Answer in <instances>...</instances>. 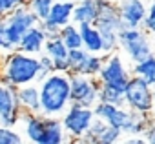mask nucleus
Masks as SVG:
<instances>
[{
    "mask_svg": "<svg viewBox=\"0 0 155 144\" xmlns=\"http://www.w3.org/2000/svg\"><path fill=\"white\" fill-rule=\"evenodd\" d=\"M40 113L46 117H60L71 106V79L69 73L53 71L38 82Z\"/></svg>",
    "mask_w": 155,
    "mask_h": 144,
    "instance_id": "f257e3e1",
    "label": "nucleus"
},
{
    "mask_svg": "<svg viewBox=\"0 0 155 144\" xmlns=\"http://www.w3.org/2000/svg\"><path fill=\"white\" fill-rule=\"evenodd\" d=\"M0 71H2V82L20 88L40 79V60L37 55L15 49L6 53L0 60Z\"/></svg>",
    "mask_w": 155,
    "mask_h": 144,
    "instance_id": "f03ea898",
    "label": "nucleus"
},
{
    "mask_svg": "<svg viewBox=\"0 0 155 144\" xmlns=\"http://www.w3.org/2000/svg\"><path fill=\"white\" fill-rule=\"evenodd\" d=\"M20 120H24V133L29 142L35 144H62L66 142V129L58 117H46L42 113L22 111Z\"/></svg>",
    "mask_w": 155,
    "mask_h": 144,
    "instance_id": "7ed1b4c3",
    "label": "nucleus"
},
{
    "mask_svg": "<svg viewBox=\"0 0 155 144\" xmlns=\"http://www.w3.org/2000/svg\"><path fill=\"white\" fill-rule=\"evenodd\" d=\"M153 86H150L142 77L131 75V79L126 84V106L130 110L140 111L150 115L153 111Z\"/></svg>",
    "mask_w": 155,
    "mask_h": 144,
    "instance_id": "20e7f679",
    "label": "nucleus"
},
{
    "mask_svg": "<svg viewBox=\"0 0 155 144\" xmlns=\"http://www.w3.org/2000/svg\"><path fill=\"white\" fill-rule=\"evenodd\" d=\"M93 119H95V110L93 108H86V106L71 102V106L62 115V124H64V129L69 137L81 140L88 133Z\"/></svg>",
    "mask_w": 155,
    "mask_h": 144,
    "instance_id": "39448f33",
    "label": "nucleus"
},
{
    "mask_svg": "<svg viewBox=\"0 0 155 144\" xmlns=\"http://www.w3.org/2000/svg\"><path fill=\"white\" fill-rule=\"evenodd\" d=\"M119 42H120V47L126 51V55L133 62H140L151 55V46L148 42L144 28H126L124 26L119 31Z\"/></svg>",
    "mask_w": 155,
    "mask_h": 144,
    "instance_id": "423d86ee",
    "label": "nucleus"
},
{
    "mask_svg": "<svg viewBox=\"0 0 155 144\" xmlns=\"http://www.w3.org/2000/svg\"><path fill=\"white\" fill-rule=\"evenodd\" d=\"M71 79V102L86 108H95L99 102L101 80L97 77H88L81 73H69Z\"/></svg>",
    "mask_w": 155,
    "mask_h": 144,
    "instance_id": "0eeeda50",
    "label": "nucleus"
},
{
    "mask_svg": "<svg viewBox=\"0 0 155 144\" xmlns=\"http://www.w3.org/2000/svg\"><path fill=\"white\" fill-rule=\"evenodd\" d=\"M40 20L38 17L28 8V4H20L15 11L6 17V37L13 46H18L20 38L26 35L28 29L37 26Z\"/></svg>",
    "mask_w": 155,
    "mask_h": 144,
    "instance_id": "6e6552de",
    "label": "nucleus"
},
{
    "mask_svg": "<svg viewBox=\"0 0 155 144\" xmlns=\"http://www.w3.org/2000/svg\"><path fill=\"white\" fill-rule=\"evenodd\" d=\"M22 108L18 102L17 88L0 80V124L2 126H17L20 122Z\"/></svg>",
    "mask_w": 155,
    "mask_h": 144,
    "instance_id": "1a4fd4ad",
    "label": "nucleus"
},
{
    "mask_svg": "<svg viewBox=\"0 0 155 144\" xmlns=\"http://www.w3.org/2000/svg\"><path fill=\"white\" fill-rule=\"evenodd\" d=\"M101 80V84H110V86H117V88H126L128 80L131 79L130 71L126 69L122 58L119 57V53H110L106 55L104 66L101 69V73L97 77Z\"/></svg>",
    "mask_w": 155,
    "mask_h": 144,
    "instance_id": "9d476101",
    "label": "nucleus"
},
{
    "mask_svg": "<svg viewBox=\"0 0 155 144\" xmlns=\"http://www.w3.org/2000/svg\"><path fill=\"white\" fill-rule=\"evenodd\" d=\"M99 2V15L95 20V26L102 31V29H111V31H120L124 28L120 11H119V4H113L110 0H97Z\"/></svg>",
    "mask_w": 155,
    "mask_h": 144,
    "instance_id": "9b49d317",
    "label": "nucleus"
},
{
    "mask_svg": "<svg viewBox=\"0 0 155 144\" xmlns=\"http://www.w3.org/2000/svg\"><path fill=\"white\" fill-rule=\"evenodd\" d=\"M95 115L104 119L108 124L124 129V126L131 119V110L128 106H119V104H110V102H97L95 104Z\"/></svg>",
    "mask_w": 155,
    "mask_h": 144,
    "instance_id": "f8f14e48",
    "label": "nucleus"
},
{
    "mask_svg": "<svg viewBox=\"0 0 155 144\" xmlns=\"http://www.w3.org/2000/svg\"><path fill=\"white\" fill-rule=\"evenodd\" d=\"M119 11L126 28H142L148 8L144 4V0H120Z\"/></svg>",
    "mask_w": 155,
    "mask_h": 144,
    "instance_id": "ddd939ff",
    "label": "nucleus"
},
{
    "mask_svg": "<svg viewBox=\"0 0 155 144\" xmlns=\"http://www.w3.org/2000/svg\"><path fill=\"white\" fill-rule=\"evenodd\" d=\"M46 40H48L46 31L40 28V24H37V26H33L31 29L26 31V35L20 38L17 49H20L24 53H29V55H40L44 51Z\"/></svg>",
    "mask_w": 155,
    "mask_h": 144,
    "instance_id": "4468645a",
    "label": "nucleus"
},
{
    "mask_svg": "<svg viewBox=\"0 0 155 144\" xmlns=\"http://www.w3.org/2000/svg\"><path fill=\"white\" fill-rule=\"evenodd\" d=\"M17 95H18V102H20L22 111L40 113V110H42V106H40V88L35 86V82L17 88Z\"/></svg>",
    "mask_w": 155,
    "mask_h": 144,
    "instance_id": "2eb2a0df",
    "label": "nucleus"
},
{
    "mask_svg": "<svg viewBox=\"0 0 155 144\" xmlns=\"http://www.w3.org/2000/svg\"><path fill=\"white\" fill-rule=\"evenodd\" d=\"M81 35H82V47H86L90 53L104 55V40L102 33L95 24H79Z\"/></svg>",
    "mask_w": 155,
    "mask_h": 144,
    "instance_id": "dca6fc26",
    "label": "nucleus"
},
{
    "mask_svg": "<svg viewBox=\"0 0 155 144\" xmlns=\"http://www.w3.org/2000/svg\"><path fill=\"white\" fill-rule=\"evenodd\" d=\"M97 15H99L97 0H79L73 9V22L75 24H95Z\"/></svg>",
    "mask_w": 155,
    "mask_h": 144,
    "instance_id": "f3484780",
    "label": "nucleus"
},
{
    "mask_svg": "<svg viewBox=\"0 0 155 144\" xmlns=\"http://www.w3.org/2000/svg\"><path fill=\"white\" fill-rule=\"evenodd\" d=\"M77 2H64V0H55V4L48 15L46 20H49L51 24L62 28L69 22H73V9H75Z\"/></svg>",
    "mask_w": 155,
    "mask_h": 144,
    "instance_id": "a211bd4d",
    "label": "nucleus"
},
{
    "mask_svg": "<svg viewBox=\"0 0 155 144\" xmlns=\"http://www.w3.org/2000/svg\"><path fill=\"white\" fill-rule=\"evenodd\" d=\"M104 60H106V55H99V53H90L88 58L77 67L73 73H81V75H88V77H99L101 69L104 66Z\"/></svg>",
    "mask_w": 155,
    "mask_h": 144,
    "instance_id": "6ab92c4d",
    "label": "nucleus"
},
{
    "mask_svg": "<svg viewBox=\"0 0 155 144\" xmlns=\"http://www.w3.org/2000/svg\"><path fill=\"white\" fill-rule=\"evenodd\" d=\"M131 75H139L142 77L150 86L155 88V55L151 53L150 57H146L140 62H135L133 69H131Z\"/></svg>",
    "mask_w": 155,
    "mask_h": 144,
    "instance_id": "aec40b11",
    "label": "nucleus"
},
{
    "mask_svg": "<svg viewBox=\"0 0 155 144\" xmlns=\"http://www.w3.org/2000/svg\"><path fill=\"white\" fill-rule=\"evenodd\" d=\"M126 88H117V86H110V84H101L99 90V102H110V104H119V106H126Z\"/></svg>",
    "mask_w": 155,
    "mask_h": 144,
    "instance_id": "412c9836",
    "label": "nucleus"
},
{
    "mask_svg": "<svg viewBox=\"0 0 155 144\" xmlns=\"http://www.w3.org/2000/svg\"><path fill=\"white\" fill-rule=\"evenodd\" d=\"M60 38L64 40V44L68 46V49L82 47L81 28H79V24H75V22H69V24H66V26L60 28Z\"/></svg>",
    "mask_w": 155,
    "mask_h": 144,
    "instance_id": "4be33fe9",
    "label": "nucleus"
},
{
    "mask_svg": "<svg viewBox=\"0 0 155 144\" xmlns=\"http://www.w3.org/2000/svg\"><path fill=\"white\" fill-rule=\"evenodd\" d=\"M44 53H48L51 58H68V46L64 44V40L58 37H51L46 40V46H44Z\"/></svg>",
    "mask_w": 155,
    "mask_h": 144,
    "instance_id": "5701e85b",
    "label": "nucleus"
},
{
    "mask_svg": "<svg viewBox=\"0 0 155 144\" xmlns=\"http://www.w3.org/2000/svg\"><path fill=\"white\" fill-rule=\"evenodd\" d=\"M53 4H55V0H28V8L38 17V20L48 18Z\"/></svg>",
    "mask_w": 155,
    "mask_h": 144,
    "instance_id": "b1692460",
    "label": "nucleus"
},
{
    "mask_svg": "<svg viewBox=\"0 0 155 144\" xmlns=\"http://www.w3.org/2000/svg\"><path fill=\"white\" fill-rule=\"evenodd\" d=\"M122 135H124V131H122L120 128H115V126L108 124L106 129H104V131L101 133V137H99V144H113V142H119Z\"/></svg>",
    "mask_w": 155,
    "mask_h": 144,
    "instance_id": "393cba45",
    "label": "nucleus"
},
{
    "mask_svg": "<svg viewBox=\"0 0 155 144\" xmlns=\"http://www.w3.org/2000/svg\"><path fill=\"white\" fill-rule=\"evenodd\" d=\"M88 55H90V51H88L86 47H75V49H69L68 60H69V66H71V73L88 58Z\"/></svg>",
    "mask_w": 155,
    "mask_h": 144,
    "instance_id": "a878e982",
    "label": "nucleus"
},
{
    "mask_svg": "<svg viewBox=\"0 0 155 144\" xmlns=\"http://www.w3.org/2000/svg\"><path fill=\"white\" fill-rule=\"evenodd\" d=\"M22 137L13 131L9 126H2L0 124V144H22Z\"/></svg>",
    "mask_w": 155,
    "mask_h": 144,
    "instance_id": "bb28decb",
    "label": "nucleus"
},
{
    "mask_svg": "<svg viewBox=\"0 0 155 144\" xmlns=\"http://www.w3.org/2000/svg\"><path fill=\"white\" fill-rule=\"evenodd\" d=\"M38 60H40V79H38V82H40L44 77H48L49 73H53V71H55V66H53V58H51L48 53L38 55Z\"/></svg>",
    "mask_w": 155,
    "mask_h": 144,
    "instance_id": "cd10ccee",
    "label": "nucleus"
},
{
    "mask_svg": "<svg viewBox=\"0 0 155 144\" xmlns=\"http://www.w3.org/2000/svg\"><path fill=\"white\" fill-rule=\"evenodd\" d=\"M15 49H17V46H13L6 37V18H0V51L11 53Z\"/></svg>",
    "mask_w": 155,
    "mask_h": 144,
    "instance_id": "c85d7f7f",
    "label": "nucleus"
},
{
    "mask_svg": "<svg viewBox=\"0 0 155 144\" xmlns=\"http://www.w3.org/2000/svg\"><path fill=\"white\" fill-rule=\"evenodd\" d=\"M142 28L146 33H153L155 35V0L151 2V6L148 8V13H146V18L142 22Z\"/></svg>",
    "mask_w": 155,
    "mask_h": 144,
    "instance_id": "c756f323",
    "label": "nucleus"
},
{
    "mask_svg": "<svg viewBox=\"0 0 155 144\" xmlns=\"http://www.w3.org/2000/svg\"><path fill=\"white\" fill-rule=\"evenodd\" d=\"M22 2L20 0H0V18H6L11 11H15Z\"/></svg>",
    "mask_w": 155,
    "mask_h": 144,
    "instance_id": "7c9ffc66",
    "label": "nucleus"
},
{
    "mask_svg": "<svg viewBox=\"0 0 155 144\" xmlns=\"http://www.w3.org/2000/svg\"><path fill=\"white\" fill-rule=\"evenodd\" d=\"M144 139H146V142H151V144H155V119L150 122V126L146 128V131H144Z\"/></svg>",
    "mask_w": 155,
    "mask_h": 144,
    "instance_id": "2f4dec72",
    "label": "nucleus"
},
{
    "mask_svg": "<svg viewBox=\"0 0 155 144\" xmlns=\"http://www.w3.org/2000/svg\"><path fill=\"white\" fill-rule=\"evenodd\" d=\"M151 115H153V119H155V90H153V111H151Z\"/></svg>",
    "mask_w": 155,
    "mask_h": 144,
    "instance_id": "473e14b6",
    "label": "nucleus"
},
{
    "mask_svg": "<svg viewBox=\"0 0 155 144\" xmlns=\"http://www.w3.org/2000/svg\"><path fill=\"white\" fill-rule=\"evenodd\" d=\"M64 2H79V0H64Z\"/></svg>",
    "mask_w": 155,
    "mask_h": 144,
    "instance_id": "72a5a7b5",
    "label": "nucleus"
}]
</instances>
